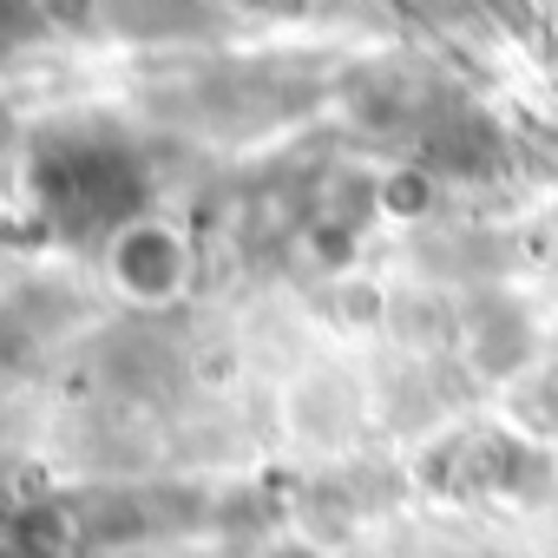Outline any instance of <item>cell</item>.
I'll list each match as a JSON object with an SVG mask.
<instances>
[{
  "label": "cell",
  "mask_w": 558,
  "mask_h": 558,
  "mask_svg": "<svg viewBox=\"0 0 558 558\" xmlns=\"http://www.w3.org/2000/svg\"><path fill=\"white\" fill-rule=\"evenodd\" d=\"M99 269H106V290L125 303V310H178L191 290H197V243L178 217H158V210H138L125 223L106 230V250H99Z\"/></svg>",
  "instance_id": "cell-1"
},
{
  "label": "cell",
  "mask_w": 558,
  "mask_h": 558,
  "mask_svg": "<svg viewBox=\"0 0 558 558\" xmlns=\"http://www.w3.org/2000/svg\"><path fill=\"white\" fill-rule=\"evenodd\" d=\"M256 558H323L316 545H303V538H276L269 551H256Z\"/></svg>",
  "instance_id": "cell-2"
}]
</instances>
